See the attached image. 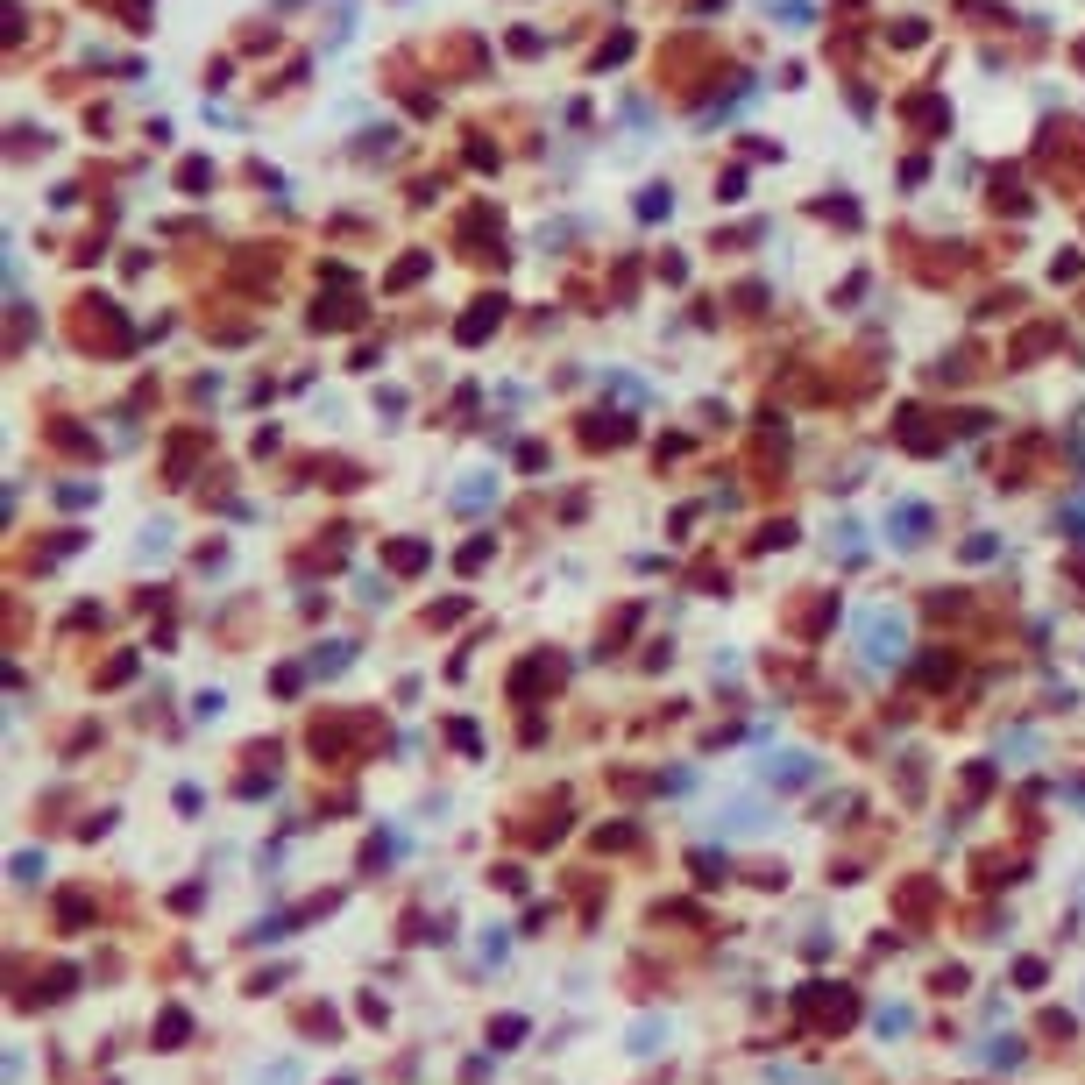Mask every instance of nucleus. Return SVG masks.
<instances>
[{
	"label": "nucleus",
	"mask_w": 1085,
	"mask_h": 1085,
	"mask_svg": "<svg viewBox=\"0 0 1085 1085\" xmlns=\"http://www.w3.org/2000/svg\"><path fill=\"white\" fill-rule=\"evenodd\" d=\"M851 632H859V653L873 667H901L908 660V617L894 603H866L859 617H851Z\"/></svg>",
	"instance_id": "nucleus-1"
},
{
	"label": "nucleus",
	"mask_w": 1085,
	"mask_h": 1085,
	"mask_svg": "<svg viewBox=\"0 0 1085 1085\" xmlns=\"http://www.w3.org/2000/svg\"><path fill=\"white\" fill-rule=\"evenodd\" d=\"M795 1022L816 1029V1036H837V1029L859 1022V993H851V986H830V979H809V986L795 993Z\"/></svg>",
	"instance_id": "nucleus-2"
},
{
	"label": "nucleus",
	"mask_w": 1085,
	"mask_h": 1085,
	"mask_svg": "<svg viewBox=\"0 0 1085 1085\" xmlns=\"http://www.w3.org/2000/svg\"><path fill=\"white\" fill-rule=\"evenodd\" d=\"M887 532H894V547H922V539H929V504L901 497V504L887 511Z\"/></svg>",
	"instance_id": "nucleus-3"
},
{
	"label": "nucleus",
	"mask_w": 1085,
	"mask_h": 1085,
	"mask_svg": "<svg viewBox=\"0 0 1085 1085\" xmlns=\"http://www.w3.org/2000/svg\"><path fill=\"white\" fill-rule=\"evenodd\" d=\"M766 781H773V788H809V781H816V759H809V752H773V759H766Z\"/></svg>",
	"instance_id": "nucleus-4"
},
{
	"label": "nucleus",
	"mask_w": 1085,
	"mask_h": 1085,
	"mask_svg": "<svg viewBox=\"0 0 1085 1085\" xmlns=\"http://www.w3.org/2000/svg\"><path fill=\"white\" fill-rule=\"evenodd\" d=\"M901 915H908V922H929V915H937V887H929V880H908V887H901Z\"/></svg>",
	"instance_id": "nucleus-5"
},
{
	"label": "nucleus",
	"mask_w": 1085,
	"mask_h": 1085,
	"mask_svg": "<svg viewBox=\"0 0 1085 1085\" xmlns=\"http://www.w3.org/2000/svg\"><path fill=\"white\" fill-rule=\"evenodd\" d=\"M547 674H561V667H554V660H532V667H525V674L511 681V695H518V703H532V695L547 688Z\"/></svg>",
	"instance_id": "nucleus-6"
},
{
	"label": "nucleus",
	"mask_w": 1085,
	"mask_h": 1085,
	"mask_svg": "<svg viewBox=\"0 0 1085 1085\" xmlns=\"http://www.w3.org/2000/svg\"><path fill=\"white\" fill-rule=\"evenodd\" d=\"M490 490H497L490 476H469V483L454 490V511H483V504H490Z\"/></svg>",
	"instance_id": "nucleus-7"
},
{
	"label": "nucleus",
	"mask_w": 1085,
	"mask_h": 1085,
	"mask_svg": "<svg viewBox=\"0 0 1085 1085\" xmlns=\"http://www.w3.org/2000/svg\"><path fill=\"white\" fill-rule=\"evenodd\" d=\"M185 1036H192V1015L185 1007H164L157 1015V1043H185Z\"/></svg>",
	"instance_id": "nucleus-8"
},
{
	"label": "nucleus",
	"mask_w": 1085,
	"mask_h": 1085,
	"mask_svg": "<svg viewBox=\"0 0 1085 1085\" xmlns=\"http://www.w3.org/2000/svg\"><path fill=\"white\" fill-rule=\"evenodd\" d=\"M497 313H504V305H490V298H483V305H476V320H461V341H483Z\"/></svg>",
	"instance_id": "nucleus-9"
},
{
	"label": "nucleus",
	"mask_w": 1085,
	"mask_h": 1085,
	"mask_svg": "<svg viewBox=\"0 0 1085 1085\" xmlns=\"http://www.w3.org/2000/svg\"><path fill=\"white\" fill-rule=\"evenodd\" d=\"M348 653H355V646H348V639H334V646H320V653H313V667H320V674H341V667H348Z\"/></svg>",
	"instance_id": "nucleus-10"
},
{
	"label": "nucleus",
	"mask_w": 1085,
	"mask_h": 1085,
	"mask_svg": "<svg viewBox=\"0 0 1085 1085\" xmlns=\"http://www.w3.org/2000/svg\"><path fill=\"white\" fill-rule=\"evenodd\" d=\"M660 1036H667V1022H660V1015H646V1022H632V1050H653Z\"/></svg>",
	"instance_id": "nucleus-11"
},
{
	"label": "nucleus",
	"mask_w": 1085,
	"mask_h": 1085,
	"mask_svg": "<svg viewBox=\"0 0 1085 1085\" xmlns=\"http://www.w3.org/2000/svg\"><path fill=\"white\" fill-rule=\"evenodd\" d=\"M859 539H866L859 525H837V554H844V561H866V547H859Z\"/></svg>",
	"instance_id": "nucleus-12"
},
{
	"label": "nucleus",
	"mask_w": 1085,
	"mask_h": 1085,
	"mask_svg": "<svg viewBox=\"0 0 1085 1085\" xmlns=\"http://www.w3.org/2000/svg\"><path fill=\"white\" fill-rule=\"evenodd\" d=\"M298 1029H305V1036H334V1015H327V1007H305Z\"/></svg>",
	"instance_id": "nucleus-13"
},
{
	"label": "nucleus",
	"mask_w": 1085,
	"mask_h": 1085,
	"mask_svg": "<svg viewBox=\"0 0 1085 1085\" xmlns=\"http://www.w3.org/2000/svg\"><path fill=\"white\" fill-rule=\"evenodd\" d=\"M391 568H398V575H419V568H426V547H391Z\"/></svg>",
	"instance_id": "nucleus-14"
},
{
	"label": "nucleus",
	"mask_w": 1085,
	"mask_h": 1085,
	"mask_svg": "<svg viewBox=\"0 0 1085 1085\" xmlns=\"http://www.w3.org/2000/svg\"><path fill=\"white\" fill-rule=\"evenodd\" d=\"M901 1029H915L908 1007H880V1036H901Z\"/></svg>",
	"instance_id": "nucleus-15"
},
{
	"label": "nucleus",
	"mask_w": 1085,
	"mask_h": 1085,
	"mask_svg": "<svg viewBox=\"0 0 1085 1085\" xmlns=\"http://www.w3.org/2000/svg\"><path fill=\"white\" fill-rule=\"evenodd\" d=\"M15 880H43V851H15Z\"/></svg>",
	"instance_id": "nucleus-16"
},
{
	"label": "nucleus",
	"mask_w": 1085,
	"mask_h": 1085,
	"mask_svg": "<svg viewBox=\"0 0 1085 1085\" xmlns=\"http://www.w3.org/2000/svg\"><path fill=\"white\" fill-rule=\"evenodd\" d=\"M518 1036H525V1022H518V1015H504V1022L490 1029V1043H518Z\"/></svg>",
	"instance_id": "nucleus-17"
},
{
	"label": "nucleus",
	"mask_w": 1085,
	"mask_h": 1085,
	"mask_svg": "<svg viewBox=\"0 0 1085 1085\" xmlns=\"http://www.w3.org/2000/svg\"><path fill=\"white\" fill-rule=\"evenodd\" d=\"M1078 908H1085V880H1078Z\"/></svg>",
	"instance_id": "nucleus-18"
}]
</instances>
